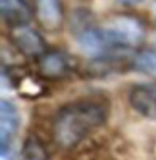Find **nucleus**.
Masks as SVG:
<instances>
[{
  "instance_id": "nucleus-1",
  "label": "nucleus",
  "mask_w": 156,
  "mask_h": 160,
  "mask_svg": "<svg viewBox=\"0 0 156 160\" xmlns=\"http://www.w3.org/2000/svg\"><path fill=\"white\" fill-rule=\"evenodd\" d=\"M106 106L96 99H79L62 106L52 122V137L60 148H72L106 122Z\"/></svg>"
},
{
  "instance_id": "nucleus-2",
  "label": "nucleus",
  "mask_w": 156,
  "mask_h": 160,
  "mask_svg": "<svg viewBox=\"0 0 156 160\" xmlns=\"http://www.w3.org/2000/svg\"><path fill=\"white\" fill-rule=\"evenodd\" d=\"M112 52L129 51L138 47L144 39V25L138 17L133 15H116L102 25Z\"/></svg>"
},
{
  "instance_id": "nucleus-3",
  "label": "nucleus",
  "mask_w": 156,
  "mask_h": 160,
  "mask_svg": "<svg viewBox=\"0 0 156 160\" xmlns=\"http://www.w3.org/2000/svg\"><path fill=\"white\" fill-rule=\"evenodd\" d=\"M20 116L15 105L12 101L3 98L0 101V153L3 158H8V153L12 150L15 133L19 132Z\"/></svg>"
},
{
  "instance_id": "nucleus-4",
  "label": "nucleus",
  "mask_w": 156,
  "mask_h": 160,
  "mask_svg": "<svg viewBox=\"0 0 156 160\" xmlns=\"http://www.w3.org/2000/svg\"><path fill=\"white\" fill-rule=\"evenodd\" d=\"M12 42L17 49L20 51L27 58H40L42 54L47 52L44 37L40 32L35 31L30 25H19V27H12Z\"/></svg>"
},
{
  "instance_id": "nucleus-5",
  "label": "nucleus",
  "mask_w": 156,
  "mask_h": 160,
  "mask_svg": "<svg viewBox=\"0 0 156 160\" xmlns=\"http://www.w3.org/2000/svg\"><path fill=\"white\" fill-rule=\"evenodd\" d=\"M129 105L144 118L156 120V83L133 86L129 91Z\"/></svg>"
},
{
  "instance_id": "nucleus-6",
  "label": "nucleus",
  "mask_w": 156,
  "mask_h": 160,
  "mask_svg": "<svg viewBox=\"0 0 156 160\" xmlns=\"http://www.w3.org/2000/svg\"><path fill=\"white\" fill-rule=\"evenodd\" d=\"M34 12L40 25L47 31L59 29L64 22L62 0H34Z\"/></svg>"
},
{
  "instance_id": "nucleus-7",
  "label": "nucleus",
  "mask_w": 156,
  "mask_h": 160,
  "mask_svg": "<svg viewBox=\"0 0 156 160\" xmlns=\"http://www.w3.org/2000/svg\"><path fill=\"white\" fill-rule=\"evenodd\" d=\"M69 58L60 51H47L39 58V72L47 79H60L69 72Z\"/></svg>"
},
{
  "instance_id": "nucleus-8",
  "label": "nucleus",
  "mask_w": 156,
  "mask_h": 160,
  "mask_svg": "<svg viewBox=\"0 0 156 160\" xmlns=\"http://www.w3.org/2000/svg\"><path fill=\"white\" fill-rule=\"evenodd\" d=\"M0 14L10 27L27 25L32 20V8L27 0H0Z\"/></svg>"
},
{
  "instance_id": "nucleus-9",
  "label": "nucleus",
  "mask_w": 156,
  "mask_h": 160,
  "mask_svg": "<svg viewBox=\"0 0 156 160\" xmlns=\"http://www.w3.org/2000/svg\"><path fill=\"white\" fill-rule=\"evenodd\" d=\"M133 66L143 74H148L156 79V49L143 51V52L136 54L133 59Z\"/></svg>"
},
{
  "instance_id": "nucleus-10",
  "label": "nucleus",
  "mask_w": 156,
  "mask_h": 160,
  "mask_svg": "<svg viewBox=\"0 0 156 160\" xmlns=\"http://www.w3.org/2000/svg\"><path fill=\"white\" fill-rule=\"evenodd\" d=\"M22 160H50V157L42 142H39L35 137H30L24 143Z\"/></svg>"
},
{
  "instance_id": "nucleus-11",
  "label": "nucleus",
  "mask_w": 156,
  "mask_h": 160,
  "mask_svg": "<svg viewBox=\"0 0 156 160\" xmlns=\"http://www.w3.org/2000/svg\"><path fill=\"white\" fill-rule=\"evenodd\" d=\"M121 3H124V5H136V3H139L141 0H119Z\"/></svg>"
},
{
  "instance_id": "nucleus-12",
  "label": "nucleus",
  "mask_w": 156,
  "mask_h": 160,
  "mask_svg": "<svg viewBox=\"0 0 156 160\" xmlns=\"http://www.w3.org/2000/svg\"><path fill=\"white\" fill-rule=\"evenodd\" d=\"M153 14H154V17H156V2H154V5H153Z\"/></svg>"
},
{
  "instance_id": "nucleus-13",
  "label": "nucleus",
  "mask_w": 156,
  "mask_h": 160,
  "mask_svg": "<svg viewBox=\"0 0 156 160\" xmlns=\"http://www.w3.org/2000/svg\"><path fill=\"white\" fill-rule=\"evenodd\" d=\"M154 46H156V34H154Z\"/></svg>"
}]
</instances>
